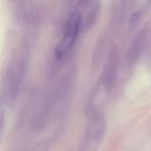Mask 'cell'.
<instances>
[{
  "mask_svg": "<svg viewBox=\"0 0 151 151\" xmlns=\"http://www.w3.org/2000/svg\"><path fill=\"white\" fill-rule=\"evenodd\" d=\"M80 26H81L80 15L78 13H73L66 22V26L64 28V33L61 35L60 42L55 50V55L59 59L66 57L68 54V52L73 48V45L76 44L77 38H78L79 32H80Z\"/></svg>",
  "mask_w": 151,
  "mask_h": 151,
  "instance_id": "obj_1",
  "label": "cell"
},
{
  "mask_svg": "<svg viewBox=\"0 0 151 151\" xmlns=\"http://www.w3.org/2000/svg\"><path fill=\"white\" fill-rule=\"evenodd\" d=\"M117 65H118V59L116 54H111L110 59L107 61V65L104 71V77H103V83L110 88V86L113 84L117 74Z\"/></svg>",
  "mask_w": 151,
  "mask_h": 151,
  "instance_id": "obj_2",
  "label": "cell"
},
{
  "mask_svg": "<svg viewBox=\"0 0 151 151\" xmlns=\"http://www.w3.org/2000/svg\"><path fill=\"white\" fill-rule=\"evenodd\" d=\"M144 41H145V37H144V34L140 33V34L137 37V39L133 41V44L131 45V48H130V51H129V53H127V60H129L130 63H133V61L139 57L140 51H142L143 45H144Z\"/></svg>",
  "mask_w": 151,
  "mask_h": 151,
  "instance_id": "obj_3",
  "label": "cell"
}]
</instances>
